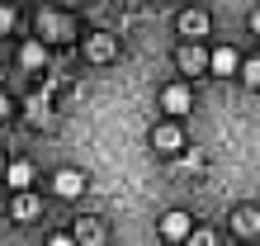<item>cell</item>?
Returning <instances> with one entry per match:
<instances>
[{
  "instance_id": "8",
  "label": "cell",
  "mask_w": 260,
  "mask_h": 246,
  "mask_svg": "<svg viewBox=\"0 0 260 246\" xmlns=\"http://www.w3.org/2000/svg\"><path fill=\"white\" fill-rule=\"evenodd\" d=\"M81 190H85V175H76V171H62V175H57V194H62V199H76Z\"/></svg>"
},
{
  "instance_id": "10",
  "label": "cell",
  "mask_w": 260,
  "mask_h": 246,
  "mask_svg": "<svg viewBox=\"0 0 260 246\" xmlns=\"http://www.w3.org/2000/svg\"><path fill=\"white\" fill-rule=\"evenodd\" d=\"M208 62H213V57H204L199 48H185V52H180V71H189V76H194V71H204Z\"/></svg>"
},
{
  "instance_id": "20",
  "label": "cell",
  "mask_w": 260,
  "mask_h": 246,
  "mask_svg": "<svg viewBox=\"0 0 260 246\" xmlns=\"http://www.w3.org/2000/svg\"><path fill=\"white\" fill-rule=\"evenodd\" d=\"M251 28H255V34H260V10H255V14H251Z\"/></svg>"
},
{
  "instance_id": "9",
  "label": "cell",
  "mask_w": 260,
  "mask_h": 246,
  "mask_svg": "<svg viewBox=\"0 0 260 246\" xmlns=\"http://www.w3.org/2000/svg\"><path fill=\"white\" fill-rule=\"evenodd\" d=\"M19 62L34 71V67H43V62H48V48H43V43H24V48H19Z\"/></svg>"
},
{
  "instance_id": "12",
  "label": "cell",
  "mask_w": 260,
  "mask_h": 246,
  "mask_svg": "<svg viewBox=\"0 0 260 246\" xmlns=\"http://www.w3.org/2000/svg\"><path fill=\"white\" fill-rule=\"evenodd\" d=\"M185 246H218V237H213L208 227H194V232L185 237Z\"/></svg>"
},
{
  "instance_id": "13",
  "label": "cell",
  "mask_w": 260,
  "mask_h": 246,
  "mask_svg": "<svg viewBox=\"0 0 260 246\" xmlns=\"http://www.w3.org/2000/svg\"><path fill=\"white\" fill-rule=\"evenodd\" d=\"M241 81H246L251 90H260V57H255V62H246V67H241Z\"/></svg>"
},
{
  "instance_id": "17",
  "label": "cell",
  "mask_w": 260,
  "mask_h": 246,
  "mask_svg": "<svg viewBox=\"0 0 260 246\" xmlns=\"http://www.w3.org/2000/svg\"><path fill=\"white\" fill-rule=\"evenodd\" d=\"M28 109H34V123H43V118H48V100H34Z\"/></svg>"
},
{
  "instance_id": "11",
  "label": "cell",
  "mask_w": 260,
  "mask_h": 246,
  "mask_svg": "<svg viewBox=\"0 0 260 246\" xmlns=\"http://www.w3.org/2000/svg\"><path fill=\"white\" fill-rule=\"evenodd\" d=\"M34 213H38V199L34 194H19V199H14V218H34Z\"/></svg>"
},
{
  "instance_id": "4",
  "label": "cell",
  "mask_w": 260,
  "mask_h": 246,
  "mask_svg": "<svg viewBox=\"0 0 260 246\" xmlns=\"http://www.w3.org/2000/svg\"><path fill=\"white\" fill-rule=\"evenodd\" d=\"M114 52H118V43H114V34H95V38L85 43V57H90V62H109Z\"/></svg>"
},
{
  "instance_id": "7",
  "label": "cell",
  "mask_w": 260,
  "mask_h": 246,
  "mask_svg": "<svg viewBox=\"0 0 260 246\" xmlns=\"http://www.w3.org/2000/svg\"><path fill=\"white\" fill-rule=\"evenodd\" d=\"M208 67L218 71V76H232V71H241V57H237L232 48H218V52H213V62H208Z\"/></svg>"
},
{
  "instance_id": "14",
  "label": "cell",
  "mask_w": 260,
  "mask_h": 246,
  "mask_svg": "<svg viewBox=\"0 0 260 246\" xmlns=\"http://www.w3.org/2000/svg\"><path fill=\"white\" fill-rule=\"evenodd\" d=\"M237 232H241V237H251V232H255V213H251V208H246V213H237Z\"/></svg>"
},
{
  "instance_id": "22",
  "label": "cell",
  "mask_w": 260,
  "mask_h": 246,
  "mask_svg": "<svg viewBox=\"0 0 260 246\" xmlns=\"http://www.w3.org/2000/svg\"><path fill=\"white\" fill-rule=\"evenodd\" d=\"M67 5H71V0H67Z\"/></svg>"
},
{
  "instance_id": "2",
  "label": "cell",
  "mask_w": 260,
  "mask_h": 246,
  "mask_svg": "<svg viewBox=\"0 0 260 246\" xmlns=\"http://www.w3.org/2000/svg\"><path fill=\"white\" fill-rule=\"evenodd\" d=\"M180 142H185V133H180L175 123H156V128H151V147L156 151H175Z\"/></svg>"
},
{
  "instance_id": "1",
  "label": "cell",
  "mask_w": 260,
  "mask_h": 246,
  "mask_svg": "<svg viewBox=\"0 0 260 246\" xmlns=\"http://www.w3.org/2000/svg\"><path fill=\"white\" fill-rule=\"evenodd\" d=\"M189 232H194V218H189V213L175 208V213H166V218H161V237L166 241H185Z\"/></svg>"
},
{
  "instance_id": "15",
  "label": "cell",
  "mask_w": 260,
  "mask_h": 246,
  "mask_svg": "<svg viewBox=\"0 0 260 246\" xmlns=\"http://www.w3.org/2000/svg\"><path fill=\"white\" fill-rule=\"evenodd\" d=\"M57 28H62V24H57V14H43V19H38V38L43 34H57Z\"/></svg>"
},
{
  "instance_id": "18",
  "label": "cell",
  "mask_w": 260,
  "mask_h": 246,
  "mask_svg": "<svg viewBox=\"0 0 260 246\" xmlns=\"http://www.w3.org/2000/svg\"><path fill=\"white\" fill-rule=\"evenodd\" d=\"M48 246H76V237H52Z\"/></svg>"
},
{
  "instance_id": "16",
  "label": "cell",
  "mask_w": 260,
  "mask_h": 246,
  "mask_svg": "<svg viewBox=\"0 0 260 246\" xmlns=\"http://www.w3.org/2000/svg\"><path fill=\"white\" fill-rule=\"evenodd\" d=\"M10 28H14V10L0 5V34H10Z\"/></svg>"
},
{
  "instance_id": "19",
  "label": "cell",
  "mask_w": 260,
  "mask_h": 246,
  "mask_svg": "<svg viewBox=\"0 0 260 246\" xmlns=\"http://www.w3.org/2000/svg\"><path fill=\"white\" fill-rule=\"evenodd\" d=\"M5 114H10V100H5V95H0V118H5Z\"/></svg>"
},
{
  "instance_id": "3",
  "label": "cell",
  "mask_w": 260,
  "mask_h": 246,
  "mask_svg": "<svg viewBox=\"0 0 260 246\" xmlns=\"http://www.w3.org/2000/svg\"><path fill=\"white\" fill-rule=\"evenodd\" d=\"M161 104H166V114H189V109H194V95H189L185 85H171V90L161 95Z\"/></svg>"
},
{
  "instance_id": "5",
  "label": "cell",
  "mask_w": 260,
  "mask_h": 246,
  "mask_svg": "<svg viewBox=\"0 0 260 246\" xmlns=\"http://www.w3.org/2000/svg\"><path fill=\"white\" fill-rule=\"evenodd\" d=\"M180 34H185V38H204L208 34V14H199V10L180 14Z\"/></svg>"
},
{
  "instance_id": "21",
  "label": "cell",
  "mask_w": 260,
  "mask_h": 246,
  "mask_svg": "<svg viewBox=\"0 0 260 246\" xmlns=\"http://www.w3.org/2000/svg\"><path fill=\"white\" fill-rule=\"evenodd\" d=\"M0 171H5V157H0Z\"/></svg>"
},
{
  "instance_id": "6",
  "label": "cell",
  "mask_w": 260,
  "mask_h": 246,
  "mask_svg": "<svg viewBox=\"0 0 260 246\" xmlns=\"http://www.w3.org/2000/svg\"><path fill=\"white\" fill-rule=\"evenodd\" d=\"M5 180L14 184V190H28V184H34V166H28V161H10L5 166Z\"/></svg>"
}]
</instances>
